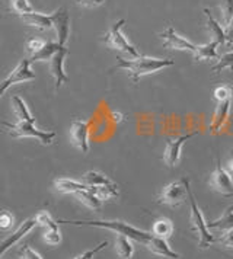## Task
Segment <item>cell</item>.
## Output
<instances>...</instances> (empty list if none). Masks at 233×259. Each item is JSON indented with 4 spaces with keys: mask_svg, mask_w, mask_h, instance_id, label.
<instances>
[{
    "mask_svg": "<svg viewBox=\"0 0 233 259\" xmlns=\"http://www.w3.org/2000/svg\"><path fill=\"white\" fill-rule=\"evenodd\" d=\"M58 224H70V226H88V227H99V229H106L111 232H115L118 235H124L143 243L144 246L149 243L153 235L147 233L144 230H140L137 227L131 224L121 222V220H57Z\"/></svg>",
    "mask_w": 233,
    "mask_h": 259,
    "instance_id": "1",
    "label": "cell"
},
{
    "mask_svg": "<svg viewBox=\"0 0 233 259\" xmlns=\"http://www.w3.org/2000/svg\"><path fill=\"white\" fill-rule=\"evenodd\" d=\"M175 61L171 59H154V57H146V56H140L136 59H123L118 57L115 69H126L131 74V79L134 82H137L140 77L151 74L156 71L166 69L174 66Z\"/></svg>",
    "mask_w": 233,
    "mask_h": 259,
    "instance_id": "2",
    "label": "cell"
},
{
    "mask_svg": "<svg viewBox=\"0 0 233 259\" xmlns=\"http://www.w3.org/2000/svg\"><path fill=\"white\" fill-rule=\"evenodd\" d=\"M2 125L8 130L9 136L13 139H36L38 142L44 146H50L56 139V133L54 131H46V130H40L35 127V122H28V121H19L16 124H9L6 121L2 122Z\"/></svg>",
    "mask_w": 233,
    "mask_h": 259,
    "instance_id": "3",
    "label": "cell"
},
{
    "mask_svg": "<svg viewBox=\"0 0 233 259\" xmlns=\"http://www.w3.org/2000/svg\"><path fill=\"white\" fill-rule=\"evenodd\" d=\"M188 200H189V205H191L189 222H191L194 232L198 235V247L200 249H207L216 242V239H214V236L210 233L209 226L204 220V215H203L201 210L198 208L197 201H196V197H194V194L191 191V187L188 189Z\"/></svg>",
    "mask_w": 233,
    "mask_h": 259,
    "instance_id": "4",
    "label": "cell"
},
{
    "mask_svg": "<svg viewBox=\"0 0 233 259\" xmlns=\"http://www.w3.org/2000/svg\"><path fill=\"white\" fill-rule=\"evenodd\" d=\"M188 189H189V179L188 178L174 181V182L163 187L161 194H159L158 202L169 205V207H179L188 198Z\"/></svg>",
    "mask_w": 233,
    "mask_h": 259,
    "instance_id": "5",
    "label": "cell"
},
{
    "mask_svg": "<svg viewBox=\"0 0 233 259\" xmlns=\"http://www.w3.org/2000/svg\"><path fill=\"white\" fill-rule=\"evenodd\" d=\"M124 24H126V19H120V21H116L115 24L111 26V29L108 31V34L105 35V42H106V44H108L111 48H114V50H118V51H123V53L128 54V57H133V59L140 57L136 47H134L133 44H130V42H128V39L124 36L123 31H121V29H123V25Z\"/></svg>",
    "mask_w": 233,
    "mask_h": 259,
    "instance_id": "6",
    "label": "cell"
},
{
    "mask_svg": "<svg viewBox=\"0 0 233 259\" xmlns=\"http://www.w3.org/2000/svg\"><path fill=\"white\" fill-rule=\"evenodd\" d=\"M31 63L32 61L29 59L21 60V63L9 73V76L2 83V86H0V96H3L8 92V89L11 86H13V84H16V83L28 82V80L35 79V73L31 70Z\"/></svg>",
    "mask_w": 233,
    "mask_h": 259,
    "instance_id": "7",
    "label": "cell"
},
{
    "mask_svg": "<svg viewBox=\"0 0 233 259\" xmlns=\"http://www.w3.org/2000/svg\"><path fill=\"white\" fill-rule=\"evenodd\" d=\"M70 142L82 153L89 152V121L73 119L70 125Z\"/></svg>",
    "mask_w": 233,
    "mask_h": 259,
    "instance_id": "8",
    "label": "cell"
},
{
    "mask_svg": "<svg viewBox=\"0 0 233 259\" xmlns=\"http://www.w3.org/2000/svg\"><path fill=\"white\" fill-rule=\"evenodd\" d=\"M210 184L211 187L214 188L216 192L221 194L223 197L229 198L233 195V181L230 174L221 167L220 160L217 159V165H216V169L213 170L211 174V179H210Z\"/></svg>",
    "mask_w": 233,
    "mask_h": 259,
    "instance_id": "9",
    "label": "cell"
},
{
    "mask_svg": "<svg viewBox=\"0 0 233 259\" xmlns=\"http://www.w3.org/2000/svg\"><path fill=\"white\" fill-rule=\"evenodd\" d=\"M198 136V131H194V133H188L185 136H181V137H176V139H172L169 140L166 147H165V152H163V162L169 167H174V166L178 165L179 159H181V152H182V147L189 139Z\"/></svg>",
    "mask_w": 233,
    "mask_h": 259,
    "instance_id": "10",
    "label": "cell"
},
{
    "mask_svg": "<svg viewBox=\"0 0 233 259\" xmlns=\"http://www.w3.org/2000/svg\"><path fill=\"white\" fill-rule=\"evenodd\" d=\"M53 25L57 34V42L61 47H66L70 36V15L66 8H58L56 12L51 13Z\"/></svg>",
    "mask_w": 233,
    "mask_h": 259,
    "instance_id": "11",
    "label": "cell"
},
{
    "mask_svg": "<svg viewBox=\"0 0 233 259\" xmlns=\"http://www.w3.org/2000/svg\"><path fill=\"white\" fill-rule=\"evenodd\" d=\"M67 48L63 47L57 54L50 60V73L54 79V84H56V91H58L63 83L69 82V76L66 74L64 71V60H66V56H67Z\"/></svg>",
    "mask_w": 233,
    "mask_h": 259,
    "instance_id": "12",
    "label": "cell"
},
{
    "mask_svg": "<svg viewBox=\"0 0 233 259\" xmlns=\"http://www.w3.org/2000/svg\"><path fill=\"white\" fill-rule=\"evenodd\" d=\"M36 219H28V220H25L13 233H11L9 236H6L3 240H2V247H0V253L2 255H5L9 249H11L12 246H15L22 237H25V236L28 235L32 229H34L35 226H36Z\"/></svg>",
    "mask_w": 233,
    "mask_h": 259,
    "instance_id": "13",
    "label": "cell"
},
{
    "mask_svg": "<svg viewBox=\"0 0 233 259\" xmlns=\"http://www.w3.org/2000/svg\"><path fill=\"white\" fill-rule=\"evenodd\" d=\"M162 39L165 41V46L168 48H174V50H184V51H189V53H196L197 50V46L191 41H188L186 38H182L179 34L175 32V29L172 26L166 28L163 31L162 34Z\"/></svg>",
    "mask_w": 233,
    "mask_h": 259,
    "instance_id": "14",
    "label": "cell"
},
{
    "mask_svg": "<svg viewBox=\"0 0 233 259\" xmlns=\"http://www.w3.org/2000/svg\"><path fill=\"white\" fill-rule=\"evenodd\" d=\"M146 247L150 250L151 253L158 255V256H163V258H169V259H178L181 255L178 252H175L171 249L169 243L166 239H162V237H158V236L153 235L149 243L146 245Z\"/></svg>",
    "mask_w": 233,
    "mask_h": 259,
    "instance_id": "15",
    "label": "cell"
},
{
    "mask_svg": "<svg viewBox=\"0 0 233 259\" xmlns=\"http://www.w3.org/2000/svg\"><path fill=\"white\" fill-rule=\"evenodd\" d=\"M22 22L25 25H29V26H34L36 29H41V31H47V29H51L54 28L53 25V18L51 15H44V13L40 12H32L26 13L21 16Z\"/></svg>",
    "mask_w": 233,
    "mask_h": 259,
    "instance_id": "16",
    "label": "cell"
},
{
    "mask_svg": "<svg viewBox=\"0 0 233 259\" xmlns=\"http://www.w3.org/2000/svg\"><path fill=\"white\" fill-rule=\"evenodd\" d=\"M54 188L57 189L61 194H77L81 191L91 189L85 182H79L76 179H70V178H58L54 181Z\"/></svg>",
    "mask_w": 233,
    "mask_h": 259,
    "instance_id": "17",
    "label": "cell"
},
{
    "mask_svg": "<svg viewBox=\"0 0 233 259\" xmlns=\"http://www.w3.org/2000/svg\"><path fill=\"white\" fill-rule=\"evenodd\" d=\"M230 106H232V99L223 101V102H219V104H217L216 111H214V115H213V119H211V124H210V130H211L213 133H216L217 130L221 128V125L224 124L226 118L229 115Z\"/></svg>",
    "mask_w": 233,
    "mask_h": 259,
    "instance_id": "18",
    "label": "cell"
},
{
    "mask_svg": "<svg viewBox=\"0 0 233 259\" xmlns=\"http://www.w3.org/2000/svg\"><path fill=\"white\" fill-rule=\"evenodd\" d=\"M204 13H206V18H207V28H209L210 34L213 35V41H217L220 46L227 42L226 31L221 28V25L213 18V15L210 13L209 9H204Z\"/></svg>",
    "mask_w": 233,
    "mask_h": 259,
    "instance_id": "19",
    "label": "cell"
},
{
    "mask_svg": "<svg viewBox=\"0 0 233 259\" xmlns=\"http://www.w3.org/2000/svg\"><path fill=\"white\" fill-rule=\"evenodd\" d=\"M12 108L16 114V117L19 118V121H28V122H35L34 115L31 114L29 108L26 106V102L23 101L19 95H13L12 96Z\"/></svg>",
    "mask_w": 233,
    "mask_h": 259,
    "instance_id": "20",
    "label": "cell"
},
{
    "mask_svg": "<svg viewBox=\"0 0 233 259\" xmlns=\"http://www.w3.org/2000/svg\"><path fill=\"white\" fill-rule=\"evenodd\" d=\"M115 252L121 259L133 258V255H134L133 239H130L124 235H118V237L115 239Z\"/></svg>",
    "mask_w": 233,
    "mask_h": 259,
    "instance_id": "21",
    "label": "cell"
},
{
    "mask_svg": "<svg viewBox=\"0 0 233 259\" xmlns=\"http://www.w3.org/2000/svg\"><path fill=\"white\" fill-rule=\"evenodd\" d=\"M209 229H217L220 232H227L233 229V205L226 208V211L221 214L217 220H213L207 223Z\"/></svg>",
    "mask_w": 233,
    "mask_h": 259,
    "instance_id": "22",
    "label": "cell"
},
{
    "mask_svg": "<svg viewBox=\"0 0 233 259\" xmlns=\"http://www.w3.org/2000/svg\"><path fill=\"white\" fill-rule=\"evenodd\" d=\"M61 48L63 47H61L58 42H47L46 46H44V48H41L38 53L31 54V59L29 60H31L32 63H34V61H50Z\"/></svg>",
    "mask_w": 233,
    "mask_h": 259,
    "instance_id": "23",
    "label": "cell"
},
{
    "mask_svg": "<svg viewBox=\"0 0 233 259\" xmlns=\"http://www.w3.org/2000/svg\"><path fill=\"white\" fill-rule=\"evenodd\" d=\"M219 46L220 44L217 41H211V42H207V44H203V46H197V50H196V53L192 56H194L196 60H219V56H217V47Z\"/></svg>",
    "mask_w": 233,
    "mask_h": 259,
    "instance_id": "24",
    "label": "cell"
},
{
    "mask_svg": "<svg viewBox=\"0 0 233 259\" xmlns=\"http://www.w3.org/2000/svg\"><path fill=\"white\" fill-rule=\"evenodd\" d=\"M74 195H76V198L81 201L82 204H85L91 210H101V207H102V200L93 192L92 188L86 189V191H81V192H77Z\"/></svg>",
    "mask_w": 233,
    "mask_h": 259,
    "instance_id": "25",
    "label": "cell"
},
{
    "mask_svg": "<svg viewBox=\"0 0 233 259\" xmlns=\"http://www.w3.org/2000/svg\"><path fill=\"white\" fill-rule=\"evenodd\" d=\"M83 182L91 187V188H98V187H104V185H109L114 184L108 177H105L101 172H95V170H89L83 175Z\"/></svg>",
    "mask_w": 233,
    "mask_h": 259,
    "instance_id": "26",
    "label": "cell"
},
{
    "mask_svg": "<svg viewBox=\"0 0 233 259\" xmlns=\"http://www.w3.org/2000/svg\"><path fill=\"white\" fill-rule=\"evenodd\" d=\"M151 233L158 237H162V239H169L172 233H174V224L171 220L168 219H159L153 223V227H151Z\"/></svg>",
    "mask_w": 233,
    "mask_h": 259,
    "instance_id": "27",
    "label": "cell"
},
{
    "mask_svg": "<svg viewBox=\"0 0 233 259\" xmlns=\"http://www.w3.org/2000/svg\"><path fill=\"white\" fill-rule=\"evenodd\" d=\"M35 219H36L38 226L44 227L46 230H56V229H58V222L54 220L53 215L48 211H40L35 215Z\"/></svg>",
    "mask_w": 233,
    "mask_h": 259,
    "instance_id": "28",
    "label": "cell"
},
{
    "mask_svg": "<svg viewBox=\"0 0 233 259\" xmlns=\"http://www.w3.org/2000/svg\"><path fill=\"white\" fill-rule=\"evenodd\" d=\"M92 191L102 201L111 200V198H114V197H116V195L120 194V191H118V187H116L115 184H109V185H104V187L92 188Z\"/></svg>",
    "mask_w": 233,
    "mask_h": 259,
    "instance_id": "29",
    "label": "cell"
},
{
    "mask_svg": "<svg viewBox=\"0 0 233 259\" xmlns=\"http://www.w3.org/2000/svg\"><path fill=\"white\" fill-rule=\"evenodd\" d=\"M11 8L12 11L16 15H19V16L35 12L34 8L29 3V0H11Z\"/></svg>",
    "mask_w": 233,
    "mask_h": 259,
    "instance_id": "30",
    "label": "cell"
},
{
    "mask_svg": "<svg viewBox=\"0 0 233 259\" xmlns=\"http://www.w3.org/2000/svg\"><path fill=\"white\" fill-rule=\"evenodd\" d=\"M224 69H230V70H233V51L220 56L219 60H217V64L211 67V70L213 71H221L224 70Z\"/></svg>",
    "mask_w": 233,
    "mask_h": 259,
    "instance_id": "31",
    "label": "cell"
},
{
    "mask_svg": "<svg viewBox=\"0 0 233 259\" xmlns=\"http://www.w3.org/2000/svg\"><path fill=\"white\" fill-rule=\"evenodd\" d=\"M233 96V86L230 84H221L219 88L214 89V98L217 102H223V101H229Z\"/></svg>",
    "mask_w": 233,
    "mask_h": 259,
    "instance_id": "32",
    "label": "cell"
},
{
    "mask_svg": "<svg viewBox=\"0 0 233 259\" xmlns=\"http://www.w3.org/2000/svg\"><path fill=\"white\" fill-rule=\"evenodd\" d=\"M106 246H108V242H106V240H105V242H101L99 245H96L93 249H88L86 252H83V253H81V255H77L74 259H93L96 253H99V252H101L102 249H105Z\"/></svg>",
    "mask_w": 233,
    "mask_h": 259,
    "instance_id": "33",
    "label": "cell"
},
{
    "mask_svg": "<svg viewBox=\"0 0 233 259\" xmlns=\"http://www.w3.org/2000/svg\"><path fill=\"white\" fill-rule=\"evenodd\" d=\"M44 240H46L48 245H58V243L61 242L60 229H56V230H46V233H44Z\"/></svg>",
    "mask_w": 233,
    "mask_h": 259,
    "instance_id": "34",
    "label": "cell"
},
{
    "mask_svg": "<svg viewBox=\"0 0 233 259\" xmlns=\"http://www.w3.org/2000/svg\"><path fill=\"white\" fill-rule=\"evenodd\" d=\"M46 44H47V41H44V39H38V38H31V39H28V41H26V47H28V50H29V53H31V54L38 53L41 48H44Z\"/></svg>",
    "mask_w": 233,
    "mask_h": 259,
    "instance_id": "35",
    "label": "cell"
},
{
    "mask_svg": "<svg viewBox=\"0 0 233 259\" xmlns=\"http://www.w3.org/2000/svg\"><path fill=\"white\" fill-rule=\"evenodd\" d=\"M19 255H21V259H43L41 255L38 252H35L29 245H25V246L21 247Z\"/></svg>",
    "mask_w": 233,
    "mask_h": 259,
    "instance_id": "36",
    "label": "cell"
},
{
    "mask_svg": "<svg viewBox=\"0 0 233 259\" xmlns=\"http://www.w3.org/2000/svg\"><path fill=\"white\" fill-rule=\"evenodd\" d=\"M13 226V215L9 211H5L0 214V227L2 229H9Z\"/></svg>",
    "mask_w": 233,
    "mask_h": 259,
    "instance_id": "37",
    "label": "cell"
},
{
    "mask_svg": "<svg viewBox=\"0 0 233 259\" xmlns=\"http://www.w3.org/2000/svg\"><path fill=\"white\" fill-rule=\"evenodd\" d=\"M79 6L83 8H88V9H92V8H98L101 5H104L105 0H76Z\"/></svg>",
    "mask_w": 233,
    "mask_h": 259,
    "instance_id": "38",
    "label": "cell"
},
{
    "mask_svg": "<svg viewBox=\"0 0 233 259\" xmlns=\"http://www.w3.org/2000/svg\"><path fill=\"white\" fill-rule=\"evenodd\" d=\"M220 245L224 247H233V229L224 232V235L220 239Z\"/></svg>",
    "mask_w": 233,
    "mask_h": 259,
    "instance_id": "39",
    "label": "cell"
},
{
    "mask_svg": "<svg viewBox=\"0 0 233 259\" xmlns=\"http://www.w3.org/2000/svg\"><path fill=\"white\" fill-rule=\"evenodd\" d=\"M226 36H227V42H229V44H232L233 42V13H232V16H230L229 24L226 25Z\"/></svg>",
    "mask_w": 233,
    "mask_h": 259,
    "instance_id": "40",
    "label": "cell"
},
{
    "mask_svg": "<svg viewBox=\"0 0 233 259\" xmlns=\"http://www.w3.org/2000/svg\"><path fill=\"white\" fill-rule=\"evenodd\" d=\"M112 117H114V121H116V122H120L121 121V114H118V112H112Z\"/></svg>",
    "mask_w": 233,
    "mask_h": 259,
    "instance_id": "41",
    "label": "cell"
},
{
    "mask_svg": "<svg viewBox=\"0 0 233 259\" xmlns=\"http://www.w3.org/2000/svg\"><path fill=\"white\" fill-rule=\"evenodd\" d=\"M227 167H229V170L233 174V154H232V157H230V160H229V165H227Z\"/></svg>",
    "mask_w": 233,
    "mask_h": 259,
    "instance_id": "42",
    "label": "cell"
}]
</instances>
